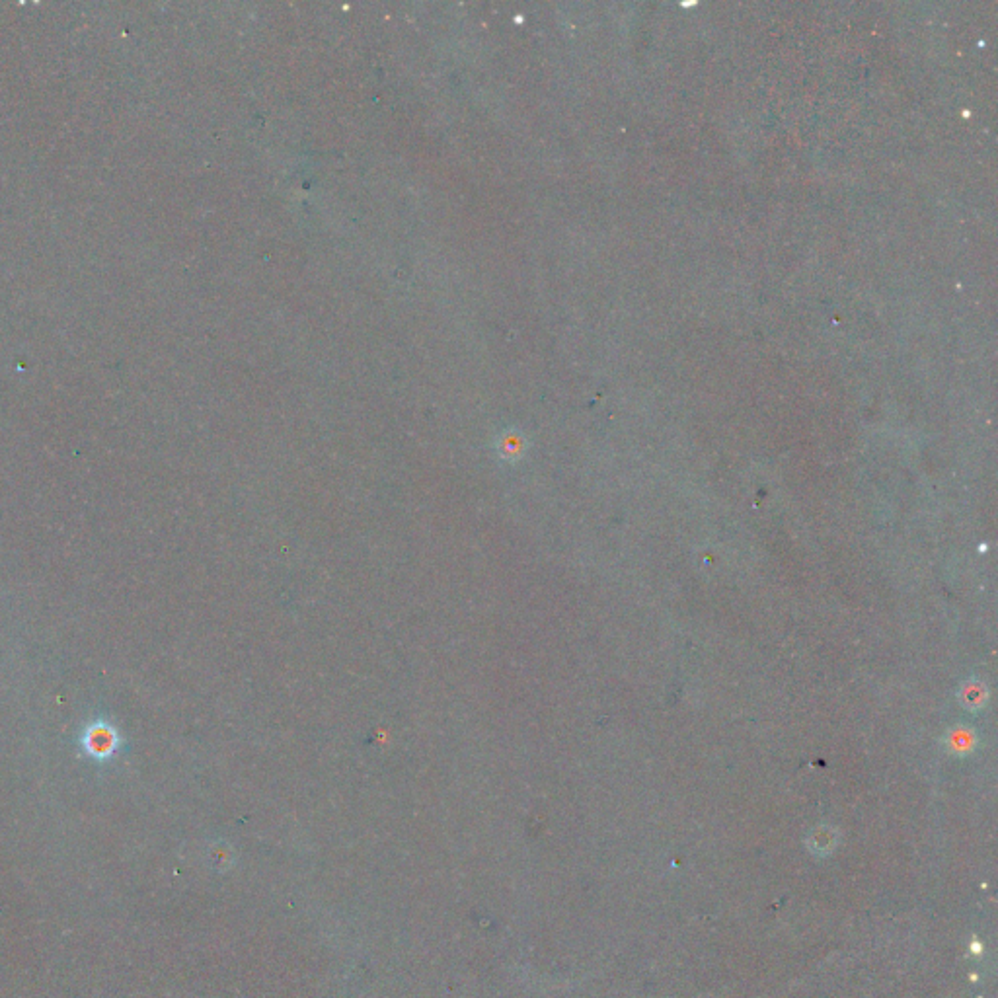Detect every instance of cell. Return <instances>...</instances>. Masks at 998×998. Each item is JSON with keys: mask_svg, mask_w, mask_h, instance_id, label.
Instances as JSON below:
<instances>
[{"mask_svg": "<svg viewBox=\"0 0 998 998\" xmlns=\"http://www.w3.org/2000/svg\"><path fill=\"white\" fill-rule=\"evenodd\" d=\"M119 733H117L116 728L104 720H98L90 726H86V730L82 731L80 735V745L82 749L96 761H108L114 757L117 749H119Z\"/></svg>", "mask_w": 998, "mask_h": 998, "instance_id": "1", "label": "cell"}]
</instances>
